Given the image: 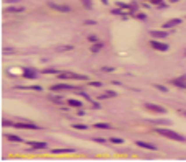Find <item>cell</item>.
<instances>
[{"label":"cell","instance_id":"8","mask_svg":"<svg viewBox=\"0 0 186 162\" xmlns=\"http://www.w3.org/2000/svg\"><path fill=\"white\" fill-rule=\"evenodd\" d=\"M136 144L139 147H144V149H149V151H157V146L150 144V142H145V141H136Z\"/></svg>","mask_w":186,"mask_h":162},{"label":"cell","instance_id":"26","mask_svg":"<svg viewBox=\"0 0 186 162\" xmlns=\"http://www.w3.org/2000/svg\"><path fill=\"white\" fill-rule=\"evenodd\" d=\"M23 7H12V8H10V12H23Z\"/></svg>","mask_w":186,"mask_h":162},{"label":"cell","instance_id":"27","mask_svg":"<svg viewBox=\"0 0 186 162\" xmlns=\"http://www.w3.org/2000/svg\"><path fill=\"white\" fill-rule=\"evenodd\" d=\"M82 4L85 5L87 8H91V2H90V0H82Z\"/></svg>","mask_w":186,"mask_h":162},{"label":"cell","instance_id":"20","mask_svg":"<svg viewBox=\"0 0 186 162\" xmlns=\"http://www.w3.org/2000/svg\"><path fill=\"white\" fill-rule=\"evenodd\" d=\"M95 128H98V129H109L111 126L108 125V123H96Z\"/></svg>","mask_w":186,"mask_h":162},{"label":"cell","instance_id":"36","mask_svg":"<svg viewBox=\"0 0 186 162\" xmlns=\"http://www.w3.org/2000/svg\"><path fill=\"white\" fill-rule=\"evenodd\" d=\"M170 2H173V4H175V2H178V0H170Z\"/></svg>","mask_w":186,"mask_h":162},{"label":"cell","instance_id":"32","mask_svg":"<svg viewBox=\"0 0 186 162\" xmlns=\"http://www.w3.org/2000/svg\"><path fill=\"white\" fill-rule=\"evenodd\" d=\"M111 13H113V15H123V12H121V10H118V8L111 10Z\"/></svg>","mask_w":186,"mask_h":162},{"label":"cell","instance_id":"6","mask_svg":"<svg viewBox=\"0 0 186 162\" xmlns=\"http://www.w3.org/2000/svg\"><path fill=\"white\" fill-rule=\"evenodd\" d=\"M57 90H75V87L67 85V83H57V85H52V87H51V92H57Z\"/></svg>","mask_w":186,"mask_h":162},{"label":"cell","instance_id":"17","mask_svg":"<svg viewBox=\"0 0 186 162\" xmlns=\"http://www.w3.org/2000/svg\"><path fill=\"white\" fill-rule=\"evenodd\" d=\"M17 88H26V90H42L41 85H28V87H17Z\"/></svg>","mask_w":186,"mask_h":162},{"label":"cell","instance_id":"1","mask_svg":"<svg viewBox=\"0 0 186 162\" xmlns=\"http://www.w3.org/2000/svg\"><path fill=\"white\" fill-rule=\"evenodd\" d=\"M160 136H163V137H168V139H173V141H181V142H185L186 141V137L185 136H181V134H178L176 131H171V129H165V128H158V129H155Z\"/></svg>","mask_w":186,"mask_h":162},{"label":"cell","instance_id":"30","mask_svg":"<svg viewBox=\"0 0 186 162\" xmlns=\"http://www.w3.org/2000/svg\"><path fill=\"white\" fill-rule=\"evenodd\" d=\"M88 41L90 43H98V38L96 36H88Z\"/></svg>","mask_w":186,"mask_h":162},{"label":"cell","instance_id":"15","mask_svg":"<svg viewBox=\"0 0 186 162\" xmlns=\"http://www.w3.org/2000/svg\"><path fill=\"white\" fill-rule=\"evenodd\" d=\"M111 97H116V92L108 90L106 93H101V95H100V98H111Z\"/></svg>","mask_w":186,"mask_h":162},{"label":"cell","instance_id":"19","mask_svg":"<svg viewBox=\"0 0 186 162\" xmlns=\"http://www.w3.org/2000/svg\"><path fill=\"white\" fill-rule=\"evenodd\" d=\"M100 49H103V43H95V46L91 48V53H98Z\"/></svg>","mask_w":186,"mask_h":162},{"label":"cell","instance_id":"34","mask_svg":"<svg viewBox=\"0 0 186 162\" xmlns=\"http://www.w3.org/2000/svg\"><path fill=\"white\" fill-rule=\"evenodd\" d=\"M180 113H181L183 116H186V110H180Z\"/></svg>","mask_w":186,"mask_h":162},{"label":"cell","instance_id":"21","mask_svg":"<svg viewBox=\"0 0 186 162\" xmlns=\"http://www.w3.org/2000/svg\"><path fill=\"white\" fill-rule=\"evenodd\" d=\"M74 49V46H59L57 51H72Z\"/></svg>","mask_w":186,"mask_h":162},{"label":"cell","instance_id":"23","mask_svg":"<svg viewBox=\"0 0 186 162\" xmlns=\"http://www.w3.org/2000/svg\"><path fill=\"white\" fill-rule=\"evenodd\" d=\"M109 141L111 142H114V144H123V139H121V137H111V139H109Z\"/></svg>","mask_w":186,"mask_h":162},{"label":"cell","instance_id":"31","mask_svg":"<svg viewBox=\"0 0 186 162\" xmlns=\"http://www.w3.org/2000/svg\"><path fill=\"white\" fill-rule=\"evenodd\" d=\"M95 141H96V142H101V144H104V142H106V139H104V137H95Z\"/></svg>","mask_w":186,"mask_h":162},{"label":"cell","instance_id":"24","mask_svg":"<svg viewBox=\"0 0 186 162\" xmlns=\"http://www.w3.org/2000/svg\"><path fill=\"white\" fill-rule=\"evenodd\" d=\"M74 128H75V129H82V131H85V129H88V126H87V125H74Z\"/></svg>","mask_w":186,"mask_h":162},{"label":"cell","instance_id":"2","mask_svg":"<svg viewBox=\"0 0 186 162\" xmlns=\"http://www.w3.org/2000/svg\"><path fill=\"white\" fill-rule=\"evenodd\" d=\"M61 79H77V80H87L88 77L83 74H75V72H59Z\"/></svg>","mask_w":186,"mask_h":162},{"label":"cell","instance_id":"5","mask_svg":"<svg viewBox=\"0 0 186 162\" xmlns=\"http://www.w3.org/2000/svg\"><path fill=\"white\" fill-rule=\"evenodd\" d=\"M145 108L149 112H153V113H165L166 110L163 107H158V105H153V103H145Z\"/></svg>","mask_w":186,"mask_h":162},{"label":"cell","instance_id":"14","mask_svg":"<svg viewBox=\"0 0 186 162\" xmlns=\"http://www.w3.org/2000/svg\"><path fill=\"white\" fill-rule=\"evenodd\" d=\"M52 152L54 154H72V152H74V149H54Z\"/></svg>","mask_w":186,"mask_h":162},{"label":"cell","instance_id":"11","mask_svg":"<svg viewBox=\"0 0 186 162\" xmlns=\"http://www.w3.org/2000/svg\"><path fill=\"white\" fill-rule=\"evenodd\" d=\"M23 75H25L26 79H34V77H36V71H34V69H28V67H26L25 71H23Z\"/></svg>","mask_w":186,"mask_h":162},{"label":"cell","instance_id":"13","mask_svg":"<svg viewBox=\"0 0 186 162\" xmlns=\"http://www.w3.org/2000/svg\"><path fill=\"white\" fill-rule=\"evenodd\" d=\"M29 146H31V149H46V142H29Z\"/></svg>","mask_w":186,"mask_h":162},{"label":"cell","instance_id":"7","mask_svg":"<svg viewBox=\"0 0 186 162\" xmlns=\"http://www.w3.org/2000/svg\"><path fill=\"white\" fill-rule=\"evenodd\" d=\"M13 126L18 129H39L36 125H33V123H13Z\"/></svg>","mask_w":186,"mask_h":162},{"label":"cell","instance_id":"12","mask_svg":"<svg viewBox=\"0 0 186 162\" xmlns=\"http://www.w3.org/2000/svg\"><path fill=\"white\" fill-rule=\"evenodd\" d=\"M171 83H173V85H176V87L186 88V79H173V80H171Z\"/></svg>","mask_w":186,"mask_h":162},{"label":"cell","instance_id":"28","mask_svg":"<svg viewBox=\"0 0 186 162\" xmlns=\"http://www.w3.org/2000/svg\"><path fill=\"white\" fill-rule=\"evenodd\" d=\"M149 4H155V5H162V0H145Z\"/></svg>","mask_w":186,"mask_h":162},{"label":"cell","instance_id":"18","mask_svg":"<svg viewBox=\"0 0 186 162\" xmlns=\"http://www.w3.org/2000/svg\"><path fill=\"white\" fill-rule=\"evenodd\" d=\"M67 103L70 105V107H75V108H80V107H82V102H79V100H69Z\"/></svg>","mask_w":186,"mask_h":162},{"label":"cell","instance_id":"22","mask_svg":"<svg viewBox=\"0 0 186 162\" xmlns=\"http://www.w3.org/2000/svg\"><path fill=\"white\" fill-rule=\"evenodd\" d=\"M44 74H57V71H56V69H52V67H47V69H44Z\"/></svg>","mask_w":186,"mask_h":162},{"label":"cell","instance_id":"35","mask_svg":"<svg viewBox=\"0 0 186 162\" xmlns=\"http://www.w3.org/2000/svg\"><path fill=\"white\" fill-rule=\"evenodd\" d=\"M101 2H103V4H104V5H106V4H108V0H101Z\"/></svg>","mask_w":186,"mask_h":162},{"label":"cell","instance_id":"10","mask_svg":"<svg viewBox=\"0 0 186 162\" xmlns=\"http://www.w3.org/2000/svg\"><path fill=\"white\" fill-rule=\"evenodd\" d=\"M150 34H152L153 38H157V39H163V38L168 36V33H166V31H155V29H152V31H150Z\"/></svg>","mask_w":186,"mask_h":162},{"label":"cell","instance_id":"4","mask_svg":"<svg viewBox=\"0 0 186 162\" xmlns=\"http://www.w3.org/2000/svg\"><path fill=\"white\" fill-rule=\"evenodd\" d=\"M47 7L57 10V12H70V7H67V5H57V4H54V2H47Z\"/></svg>","mask_w":186,"mask_h":162},{"label":"cell","instance_id":"25","mask_svg":"<svg viewBox=\"0 0 186 162\" xmlns=\"http://www.w3.org/2000/svg\"><path fill=\"white\" fill-rule=\"evenodd\" d=\"M155 88H157V90H160V92H168V88H166V87H163V85H158V83L155 85Z\"/></svg>","mask_w":186,"mask_h":162},{"label":"cell","instance_id":"16","mask_svg":"<svg viewBox=\"0 0 186 162\" xmlns=\"http://www.w3.org/2000/svg\"><path fill=\"white\" fill-rule=\"evenodd\" d=\"M7 137H8L10 141H13V142H23V139L18 137V136H15V134H7Z\"/></svg>","mask_w":186,"mask_h":162},{"label":"cell","instance_id":"29","mask_svg":"<svg viewBox=\"0 0 186 162\" xmlns=\"http://www.w3.org/2000/svg\"><path fill=\"white\" fill-rule=\"evenodd\" d=\"M101 71H104V72H113V71H114V67H101Z\"/></svg>","mask_w":186,"mask_h":162},{"label":"cell","instance_id":"9","mask_svg":"<svg viewBox=\"0 0 186 162\" xmlns=\"http://www.w3.org/2000/svg\"><path fill=\"white\" fill-rule=\"evenodd\" d=\"M178 25H181V20L180 18H173V20L163 23V28H173V26H178Z\"/></svg>","mask_w":186,"mask_h":162},{"label":"cell","instance_id":"3","mask_svg":"<svg viewBox=\"0 0 186 162\" xmlns=\"http://www.w3.org/2000/svg\"><path fill=\"white\" fill-rule=\"evenodd\" d=\"M150 46H152L153 49L160 51V53H165V51H168V44H165V43H160V41H157V39H152V41H150Z\"/></svg>","mask_w":186,"mask_h":162},{"label":"cell","instance_id":"33","mask_svg":"<svg viewBox=\"0 0 186 162\" xmlns=\"http://www.w3.org/2000/svg\"><path fill=\"white\" fill-rule=\"evenodd\" d=\"M137 18H141V20H145V15H144V13H139V15H137Z\"/></svg>","mask_w":186,"mask_h":162}]
</instances>
